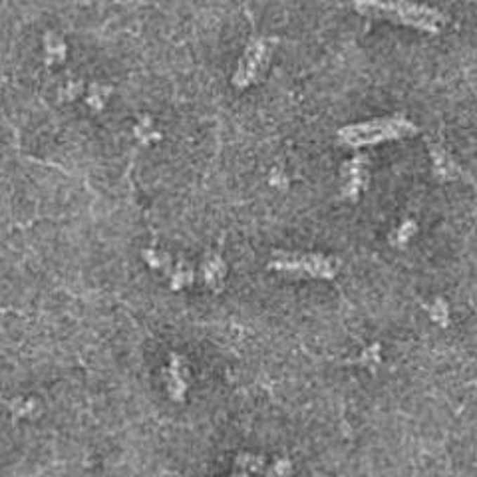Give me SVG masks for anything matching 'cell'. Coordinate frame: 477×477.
I'll use <instances>...</instances> for the list:
<instances>
[{
    "label": "cell",
    "mask_w": 477,
    "mask_h": 477,
    "mask_svg": "<svg viewBox=\"0 0 477 477\" xmlns=\"http://www.w3.org/2000/svg\"><path fill=\"white\" fill-rule=\"evenodd\" d=\"M268 48L263 40L253 42V44L249 46V50H247V54H244L243 62H241V68H239L237 76H235V81H237L239 86H247V84H251V81L255 80V76L259 74V70L265 66Z\"/></svg>",
    "instance_id": "5"
},
{
    "label": "cell",
    "mask_w": 477,
    "mask_h": 477,
    "mask_svg": "<svg viewBox=\"0 0 477 477\" xmlns=\"http://www.w3.org/2000/svg\"><path fill=\"white\" fill-rule=\"evenodd\" d=\"M362 364H366L368 368H376L378 366V362H380V354H378V344H374V346H370L368 350H364V354H362L360 358Z\"/></svg>",
    "instance_id": "9"
},
{
    "label": "cell",
    "mask_w": 477,
    "mask_h": 477,
    "mask_svg": "<svg viewBox=\"0 0 477 477\" xmlns=\"http://www.w3.org/2000/svg\"><path fill=\"white\" fill-rule=\"evenodd\" d=\"M354 8L370 18H384L428 34H440L445 24L442 12L412 0H354Z\"/></svg>",
    "instance_id": "1"
},
{
    "label": "cell",
    "mask_w": 477,
    "mask_h": 477,
    "mask_svg": "<svg viewBox=\"0 0 477 477\" xmlns=\"http://www.w3.org/2000/svg\"><path fill=\"white\" fill-rule=\"evenodd\" d=\"M430 316H431V320H433V322H438V325H442V326L447 325V318H450V308H447V304L443 303L442 299H438L436 303H431Z\"/></svg>",
    "instance_id": "8"
},
{
    "label": "cell",
    "mask_w": 477,
    "mask_h": 477,
    "mask_svg": "<svg viewBox=\"0 0 477 477\" xmlns=\"http://www.w3.org/2000/svg\"><path fill=\"white\" fill-rule=\"evenodd\" d=\"M414 133H418V126L410 122L406 116H388L344 126L338 129L336 140L340 145L356 150L364 145H376L382 141L404 140Z\"/></svg>",
    "instance_id": "2"
},
{
    "label": "cell",
    "mask_w": 477,
    "mask_h": 477,
    "mask_svg": "<svg viewBox=\"0 0 477 477\" xmlns=\"http://www.w3.org/2000/svg\"><path fill=\"white\" fill-rule=\"evenodd\" d=\"M280 270H289L294 275L316 277V279H334L338 275V261L325 255H279L273 263Z\"/></svg>",
    "instance_id": "3"
},
{
    "label": "cell",
    "mask_w": 477,
    "mask_h": 477,
    "mask_svg": "<svg viewBox=\"0 0 477 477\" xmlns=\"http://www.w3.org/2000/svg\"><path fill=\"white\" fill-rule=\"evenodd\" d=\"M431 169L440 181H454V179H459L464 175L462 167L455 163L450 152L438 143L431 145Z\"/></svg>",
    "instance_id": "6"
},
{
    "label": "cell",
    "mask_w": 477,
    "mask_h": 477,
    "mask_svg": "<svg viewBox=\"0 0 477 477\" xmlns=\"http://www.w3.org/2000/svg\"><path fill=\"white\" fill-rule=\"evenodd\" d=\"M416 231H418L416 223L404 221L400 227H398L396 231H394V233L390 235V243L394 244V247H404V244L410 243V239L416 235Z\"/></svg>",
    "instance_id": "7"
},
{
    "label": "cell",
    "mask_w": 477,
    "mask_h": 477,
    "mask_svg": "<svg viewBox=\"0 0 477 477\" xmlns=\"http://www.w3.org/2000/svg\"><path fill=\"white\" fill-rule=\"evenodd\" d=\"M366 179H368V157L354 155L342 167V195L350 201H356L366 185Z\"/></svg>",
    "instance_id": "4"
}]
</instances>
